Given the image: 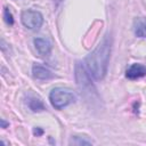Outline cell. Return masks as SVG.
I'll return each instance as SVG.
<instances>
[{
	"label": "cell",
	"mask_w": 146,
	"mask_h": 146,
	"mask_svg": "<svg viewBox=\"0 0 146 146\" xmlns=\"http://www.w3.org/2000/svg\"><path fill=\"white\" fill-rule=\"evenodd\" d=\"M111 38L105 35L100 43L84 59L86 68L95 80H103L107 73L108 60L111 56Z\"/></svg>",
	"instance_id": "6da1fadb"
},
{
	"label": "cell",
	"mask_w": 146,
	"mask_h": 146,
	"mask_svg": "<svg viewBox=\"0 0 146 146\" xmlns=\"http://www.w3.org/2000/svg\"><path fill=\"white\" fill-rule=\"evenodd\" d=\"M91 75L89 74L88 70L80 63L76 62L75 64V80L76 86L82 95V97L86 99L87 103L90 104V106H96L100 102V97L97 92V89L95 84L91 81Z\"/></svg>",
	"instance_id": "7a4b0ae2"
},
{
	"label": "cell",
	"mask_w": 146,
	"mask_h": 146,
	"mask_svg": "<svg viewBox=\"0 0 146 146\" xmlns=\"http://www.w3.org/2000/svg\"><path fill=\"white\" fill-rule=\"evenodd\" d=\"M49 100L55 108L62 110L75 102V95L70 89L55 88L49 94Z\"/></svg>",
	"instance_id": "3957f363"
},
{
	"label": "cell",
	"mask_w": 146,
	"mask_h": 146,
	"mask_svg": "<svg viewBox=\"0 0 146 146\" xmlns=\"http://www.w3.org/2000/svg\"><path fill=\"white\" fill-rule=\"evenodd\" d=\"M21 21H22V24L25 27H27L29 30L36 31V30H39L42 26L43 17H42L41 13H39L36 10L27 9V10L22 11Z\"/></svg>",
	"instance_id": "277c9868"
},
{
	"label": "cell",
	"mask_w": 146,
	"mask_h": 146,
	"mask_svg": "<svg viewBox=\"0 0 146 146\" xmlns=\"http://www.w3.org/2000/svg\"><path fill=\"white\" fill-rule=\"evenodd\" d=\"M32 73H33V76L38 80H49L54 78V73L49 68L40 64H34L32 66Z\"/></svg>",
	"instance_id": "5b68a950"
},
{
	"label": "cell",
	"mask_w": 146,
	"mask_h": 146,
	"mask_svg": "<svg viewBox=\"0 0 146 146\" xmlns=\"http://www.w3.org/2000/svg\"><path fill=\"white\" fill-rule=\"evenodd\" d=\"M125 75L128 79L131 80H136L139 78H143L146 75V66H144L143 64H132L125 72Z\"/></svg>",
	"instance_id": "8992f818"
},
{
	"label": "cell",
	"mask_w": 146,
	"mask_h": 146,
	"mask_svg": "<svg viewBox=\"0 0 146 146\" xmlns=\"http://www.w3.org/2000/svg\"><path fill=\"white\" fill-rule=\"evenodd\" d=\"M33 42H34L36 51L41 56H49L50 55V52H51V43L49 42V40H47L44 38H35Z\"/></svg>",
	"instance_id": "52a82bcc"
},
{
	"label": "cell",
	"mask_w": 146,
	"mask_h": 146,
	"mask_svg": "<svg viewBox=\"0 0 146 146\" xmlns=\"http://www.w3.org/2000/svg\"><path fill=\"white\" fill-rule=\"evenodd\" d=\"M135 34L138 38H146V21L138 18L135 21Z\"/></svg>",
	"instance_id": "ba28073f"
},
{
	"label": "cell",
	"mask_w": 146,
	"mask_h": 146,
	"mask_svg": "<svg viewBox=\"0 0 146 146\" xmlns=\"http://www.w3.org/2000/svg\"><path fill=\"white\" fill-rule=\"evenodd\" d=\"M29 107H30L33 112H42V111L46 110L44 104L42 103V100L39 99V98H35V97H33V98L30 99V102H29Z\"/></svg>",
	"instance_id": "9c48e42d"
},
{
	"label": "cell",
	"mask_w": 146,
	"mask_h": 146,
	"mask_svg": "<svg viewBox=\"0 0 146 146\" xmlns=\"http://www.w3.org/2000/svg\"><path fill=\"white\" fill-rule=\"evenodd\" d=\"M3 18H5V21H6V23H7L8 25H13V24H14L13 15H11V13L9 11L8 8H5V9H3Z\"/></svg>",
	"instance_id": "30bf717a"
},
{
	"label": "cell",
	"mask_w": 146,
	"mask_h": 146,
	"mask_svg": "<svg viewBox=\"0 0 146 146\" xmlns=\"http://www.w3.org/2000/svg\"><path fill=\"white\" fill-rule=\"evenodd\" d=\"M70 144H73V145H90L91 141L86 140V139H80V137H74V138H72Z\"/></svg>",
	"instance_id": "8fae6325"
},
{
	"label": "cell",
	"mask_w": 146,
	"mask_h": 146,
	"mask_svg": "<svg viewBox=\"0 0 146 146\" xmlns=\"http://www.w3.org/2000/svg\"><path fill=\"white\" fill-rule=\"evenodd\" d=\"M33 133H34L35 136H40V135L43 133V130H41L40 128H35V129L33 130Z\"/></svg>",
	"instance_id": "7c38bea8"
},
{
	"label": "cell",
	"mask_w": 146,
	"mask_h": 146,
	"mask_svg": "<svg viewBox=\"0 0 146 146\" xmlns=\"http://www.w3.org/2000/svg\"><path fill=\"white\" fill-rule=\"evenodd\" d=\"M7 125H8V123H7L3 119H1V128H6Z\"/></svg>",
	"instance_id": "4fadbf2b"
}]
</instances>
